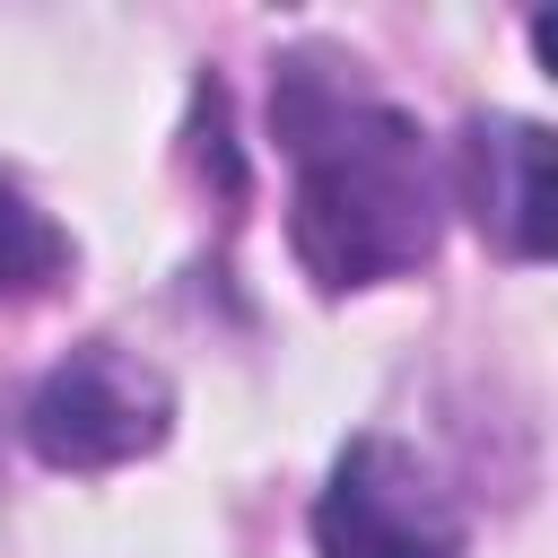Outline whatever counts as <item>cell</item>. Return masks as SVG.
Instances as JSON below:
<instances>
[{
  "label": "cell",
  "instance_id": "4",
  "mask_svg": "<svg viewBox=\"0 0 558 558\" xmlns=\"http://www.w3.org/2000/svg\"><path fill=\"white\" fill-rule=\"evenodd\" d=\"M453 192L480 235L514 262H549L558 244V140L523 113H480L453 140Z\"/></svg>",
  "mask_w": 558,
  "mask_h": 558
},
{
  "label": "cell",
  "instance_id": "1",
  "mask_svg": "<svg viewBox=\"0 0 558 558\" xmlns=\"http://www.w3.org/2000/svg\"><path fill=\"white\" fill-rule=\"evenodd\" d=\"M279 140L296 157V201H288V244L296 262L340 296L401 279L436 253L445 235V174L418 140L410 113L366 105L323 87L305 61L279 78Z\"/></svg>",
  "mask_w": 558,
  "mask_h": 558
},
{
  "label": "cell",
  "instance_id": "2",
  "mask_svg": "<svg viewBox=\"0 0 558 558\" xmlns=\"http://www.w3.org/2000/svg\"><path fill=\"white\" fill-rule=\"evenodd\" d=\"M174 427V392L157 366H140L131 349L113 340H87L70 349L35 401H26V445L52 462V471H122L140 453H157Z\"/></svg>",
  "mask_w": 558,
  "mask_h": 558
},
{
  "label": "cell",
  "instance_id": "5",
  "mask_svg": "<svg viewBox=\"0 0 558 558\" xmlns=\"http://www.w3.org/2000/svg\"><path fill=\"white\" fill-rule=\"evenodd\" d=\"M61 270H70V235H61L26 192H9V183H0V305H9V296L52 288Z\"/></svg>",
  "mask_w": 558,
  "mask_h": 558
},
{
  "label": "cell",
  "instance_id": "3",
  "mask_svg": "<svg viewBox=\"0 0 558 558\" xmlns=\"http://www.w3.org/2000/svg\"><path fill=\"white\" fill-rule=\"evenodd\" d=\"M314 549L323 558H462L471 523L410 445L357 436L314 497Z\"/></svg>",
  "mask_w": 558,
  "mask_h": 558
}]
</instances>
